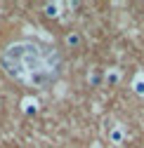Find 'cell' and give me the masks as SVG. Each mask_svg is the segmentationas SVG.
<instances>
[{"mask_svg":"<svg viewBox=\"0 0 144 148\" xmlns=\"http://www.w3.org/2000/svg\"><path fill=\"white\" fill-rule=\"evenodd\" d=\"M111 141H114V143H120V141H123V129H120V127L111 129Z\"/></svg>","mask_w":144,"mask_h":148,"instance_id":"obj_2","label":"cell"},{"mask_svg":"<svg viewBox=\"0 0 144 148\" xmlns=\"http://www.w3.org/2000/svg\"><path fill=\"white\" fill-rule=\"evenodd\" d=\"M106 80H109L111 85H114V82H118V71H111V73H106Z\"/></svg>","mask_w":144,"mask_h":148,"instance_id":"obj_4","label":"cell"},{"mask_svg":"<svg viewBox=\"0 0 144 148\" xmlns=\"http://www.w3.org/2000/svg\"><path fill=\"white\" fill-rule=\"evenodd\" d=\"M132 89H135V94L144 97V73H139V75L135 78V82H132Z\"/></svg>","mask_w":144,"mask_h":148,"instance_id":"obj_1","label":"cell"},{"mask_svg":"<svg viewBox=\"0 0 144 148\" xmlns=\"http://www.w3.org/2000/svg\"><path fill=\"white\" fill-rule=\"evenodd\" d=\"M66 42H69L71 47H76V45L80 42V38H78V35H76V33H71V35H66Z\"/></svg>","mask_w":144,"mask_h":148,"instance_id":"obj_3","label":"cell"}]
</instances>
